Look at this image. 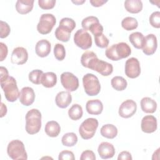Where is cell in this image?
<instances>
[{
    "label": "cell",
    "mask_w": 160,
    "mask_h": 160,
    "mask_svg": "<svg viewBox=\"0 0 160 160\" xmlns=\"http://www.w3.org/2000/svg\"><path fill=\"white\" fill-rule=\"evenodd\" d=\"M81 62L83 67L95 71L103 76H108L113 71V66L111 64L99 59L92 51L84 52L81 57Z\"/></svg>",
    "instance_id": "cell-1"
},
{
    "label": "cell",
    "mask_w": 160,
    "mask_h": 160,
    "mask_svg": "<svg viewBox=\"0 0 160 160\" xmlns=\"http://www.w3.org/2000/svg\"><path fill=\"white\" fill-rule=\"evenodd\" d=\"M131 53L130 46L124 42L114 44L105 51L106 57L112 61H119L128 58Z\"/></svg>",
    "instance_id": "cell-2"
},
{
    "label": "cell",
    "mask_w": 160,
    "mask_h": 160,
    "mask_svg": "<svg viewBox=\"0 0 160 160\" xmlns=\"http://www.w3.org/2000/svg\"><path fill=\"white\" fill-rule=\"evenodd\" d=\"M41 128V113L37 109H32L26 114V131L29 134L38 133Z\"/></svg>",
    "instance_id": "cell-3"
},
{
    "label": "cell",
    "mask_w": 160,
    "mask_h": 160,
    "mask_svg": "<svg viewBox=\"0 0 160 160\" xmlns=\"http://www.w3.org/2000/svg\"><path fill=\"white\" fill-rule=\"evenodd\" d=\"M0 83L6 100L12 102L16 101L20 94L16 79L12 76H9L5 81L0 82Z\"/></svg>",
    "instance_id": "cell-4"
},
{
    "label": "cell",
    "mask_w": 160,
    "mask_h": 160,
    "mask_svg": "<svg viewBox=\"0 0 160 160\" xmlns=\"http://www.w3.org/2000/svg\"><path fill=\"white\" fill-rule=\"evenodd\" d=\"M7 153L10 158L13 160H26L28 154L24 143L18 139L10 141L7 147Z\"/></svg>",
    "instance_id": "cell-5"
},
{
    "label": "cell",
    "mask_w": 160,
    "mask_h": 160,
    "mask_svg": "<svg viewBox=\"0 0 160 160\" xmlns=\"http://www.w3.org/2000/svg\"><path fill=\"white\" fill-rule=\"evenodd\" d=\"M82 84L85 92L90 96L98 95L101 91V84L97 76L91 73L85 74L82 78Z\"/></svg>",
    "instance_id": "cell-6"
},
{
    "label": "cell",
    "mask_w": 160,
    "mask_h": 160,
    "mask_svg": "<svg viewBox=\"0 0 160 160\" xmlns=\"http://www.w3.org/2000/svg\"><path fill=\"white\" fill-rule=\"evenodd\" d=\"M98 121L96 118H89L85 119L79 128V133L84 139L92 138L98 127Z\"/></svg>",
    "instance_id": "cell-7"
},
{
    "label": "cell",
    "mask_w": 160,
    "mask_h": 160,
    "mask_svg": "<svg viewBox=\"0 0 160 160\" xmlns=\"http://www.w3.org/2000/svg\"><path fill=\"white\" fill-rule=\"evenodd\" d=\"M56 23V19L52 14H42L37 25V30L41 34H49Z\"/></svg>",
    "instance_id": "cell-8"
},
{
    "label": "cell",
    "mask_w": 160,
    "mask_h": 160,
    "mask_svg": "<svg viewBox=\"0 0 160 160\" xmlns=\"http://www.w3.org/2000/svg\"><path fill=\"white\" fill-rule=\"evenodd\" d=\"M74 42L78 47L86 50L92 46V41L90 34L87 31L80 29L74 35Z\"/></svg>",
    "instance_id": "cell-9"
},
{
    "label": "cell",
    "mask_w": 160,
    "mask_h": 160,
    "mask_svg": "<svg viewBox=\"0 0 160 160\" xmlns=\"http://www.w3.org/2000/svg\"><path fill=\"white\" fill-rule=\"evenodd\" d=\"M61 82L68 91L72 92L79 88L78 78L70 72H64L61 75Z\"/></svg>",
    "instance_id": "cell-10"
},
{
    "label": "cell",
    "mask_w": 160,
    "mask_h": 160,
    "mask_svg": "<svg viewBox=\"0 0 160 160\" xmlns=\"http://www.w3.org/2000/svg\"><path fill=\"white\" fill-rule=\"evenodd\" d=\"M125 74L131 79L138 78L141 74V66L138 59L136 58H130L125 62Z\"/></svg>",
    "instance_id": "cell-11"
},
{
    "label": "cell",
    "mask_w": 160,
    "mask_h": 160,
    "mask_svg": "<svg viewBox=\"0 0 160 160\" xmlns=\"http://www.w3.org/2000/svg\"><path fill=\"white\" fill-rule=\"evenodd\" d=\"M136 102L132 99H127L122 102L119 108V115L123 118L132 117L136 112Z\"/></svg>",
    "instance_id": "cell-12"
},
{
    "label": "cell",
    "mask_w": 160,
    "mask_h": 160,
    "mask_svg": "<svg viewBox=\"0 0 160 160\" xmlns=\"http://www.w3.org/2000/svg\"><path fill=\"white\" fill-rule=\"evenodd\" d=\"M28 59V53L27 50L23 47H17L12 52L11 62L12 64L22 65L25 64Z\"/></svg>",
    "instance_id": "cell-13"
},
{
    "label": "cell",
    "mask_w": 160,
    "mask_h": 160,
    "mask_svg": "<svg viewBox=\"0 0 160 160\" xmlns=\"http://www.w3.org/2000/svg\"><path fill=\"white\" fill-rule=\"evenodd\" d=\"M158 41L156 36L153 34L147 35L144 38V46L142 48V52L147 56L152 55L156 51Z\"/></svg>",
    "instance_id": "cell-14"
},
{
    "label": "cell",
    "mask_w": 160,
    "mask_h": 160,
    "mask_svg": "<svg viewBox=\"0 0 160 160\" xmlns=\"http://www.w3.org/2000/svg\"><path fill=\"white\" fill-rule=\"evenodd\" d=\"M141 130L145 133H152L157 129L156 118L152 115H147L142 118L141 123Z\"/></svg>",
    "instance_id": "cell-15"
},
{
    "label": "cell",
    "mask_w": 160,
    "mask_h": 160,
    "mask_svg": "<svg viewBox=\"0 0 160 160\" xmlns=\"http://www.w3.org/2000/svg\"><path fill=\"white\" fill-rule=\"evenodd\" d=\"M20 102L26 106L31 105L35 100V93L33 89L31 87H24L21 89L19 94Z\"/></svg>",
    "instance_id": "cell-16"
},
{
    "label": "cell",
    "mask_w": 160,
    "mask_h": 160,
    "mask_svg": "<svg viewBox=\"0 0 160 160\" xmlns=\"http://www.w3.org/2000/svg\"><path fill=\"white\" fill-rule=\"evenodd\" d=\"M98 152L101 158L104 159L112 158L116 152L114 146L108 142H102L98 146Z\"/></svg>",
    "instance_id": "cell-17"
},
{
    "label": "cell",
    "mask_w": 160,
    "mask_h": 160,
    "mask_svg": "<svg viewBox=\"0 0 160 160\" xmlns=\"http://www.w3.org/2000/svg\"><path fill=\"white\" fill-rule=\"evenodd\" d=\"M51 50V44L47 39H41L37 42L35 47L36 54L41 58L48 56Z\"/></svg>",
    "instance_id": "cell-18"
},
{
    "label": "cell",
    "mask_w": 160,
    "mask_h": 160,
    "mask_svg": "<svg viewBox=\"0 0 160 160\" xmlns=\"http://www.w3.org/2000/svg\"><path fill=\"white\" fill-rule=\"evenodd\" d=\"M56 105L60 108H66L72 102V96L69 91H61L55 98Z\"/></svg>",
    "instance_id": "cell-19"
},
{
    "label": "cell",
    "mask_w": 160,
    "mask_h": 160,
    "mask_svg": "<svg viewBox=\"0 0 160 160\" xmlns=\"http://www.w3.org/2000/svg\"><path fill=\"white\" fill-rule=\"evenodd\" d=\"M86 111L92 115H99L103 110V104L99 99H91L86 104Z\"/></svg>",
    "instance_id": "cell-20"
},
{
    "label": "cell",
    "mask_w": 160,
    "mask_h": 160,
    "mask_svg": "<svg viewBox=\"0 0 160 160\" xmlns=\"http://www.w3.org/2000/svg\"><path fill=\"white\" fill-rule=\"evenodd\" d=\"M34 2V0H18L16 3V9L21 14H28L32 11Z\"/></svg>",
    "instance_id": "cell-21"
},
{
    "label": "cell",
    "mask_w": 160,
    "mask_h": 160,
    "mask_svg": "<svg viewBox=\"0 0 160 160\" xmlns=\"http://www.w3.org/2000/svg\"><path fill=\"white\" fill-rule=\"evenodd\" d=\"M141 108L146 113H154L157 109V103L153 99L149 97H144L141 100Z\"/></svg>",
    "instance_id": "cell-22"
},
{
    "label": "cell",
    "mask_w": 160,
    "mask_h": 160,
    "mask_svg": "<svg viewBox=\"0 0 160 160\" xmlns=\"http://www.w3.org/2000/svg\"><path fill=\"white\" fill-rule=\"evenodd\" d=\"M142 2L141 0H126L124 2L126 10L132 14H137L142 9Z\"/></svg>",
    "instance_id": "cell-23"
},
{
    "label": "cell",
    "mask_w": 160,
    "mask_h": 160,
    "mask_svg": "<svg viewBox=\"0 0 160 160\" xmlns=\"http://www.w3.org/2000/svg\"><path fill=\"white\" fill-rule=\"evenodd\" d=\"M44 131L48 136L55 138L61 132V127L58 122L55 121H50L46 124Z\"/></svg>",
    "instance_id": "cell-24"
},
{
    "label": "cell",
    "mask_w": 160,
    "mask_h": 160,
    "mask_svg": "<svg viewBox=\"0 0 160 160\" xmlns=\"http://www.w3.org/2000/svg\"><path fill=\"white\" fill-rule=\"evenodd\" d=\"M57 83V76L53 72L43 73L41 78V84L45 88H50L54 87Z\"/></svg>",
    "instance_id": "cell-25"
},
{
    "label": "cell",
    "mask_w": 160,
    "mask_h": 160,
    "mask_svg": "<svg viewBox=\"0 0 160 160\" xmlns=\"http://www.w3.org/2000/svg\"><path fill=\"white\" fill-rule=\"evenodd\" d=\"M144 35L140 32H134L129 36V40L132 45L136 49H142L144 43Z\"/></svg>",
    "instance_id": "cell-26"
},
{
    "label": "cell",
    "mask_w": 160,
    "mask_h": 160,
    "mask_svg": "<svg viewBox=\"0 0 160 160\" xmlns=\"http://www.w3.org/2000/svg\"><path fill=\"white\" fill-rule=\"evenodd\" d=\"M100 132L102 136L106 138L114 139L118 134V129L113 124H107L101 127Z\"/></svg>",
    "instance_id": "cell-27"
},
{
    "label": "cell",
    "mask_w": 160,
    "mask_h": 160,
    "mask_svg": "<svg viewBox=\"0 0 160 160\" xmlns=\"http://www.w3.org/2000/svg\"><path fill=\"white\" fill-rule=\"evenodd\" d=\"M76 22L72 19L69 18H64L61 19L59 26L58 27L66 32L71 33L76 28Z\"/></svg>",
    "instance_id": "cell-28"
},
{
    "label": "cell",
    "mask_w": 160,
    "mask_h": 160,
    "mask_svg": "<svg viewBox=\"0 0 160 160\" xmlns=\"http://www.w3.org/2000/svg\"><path fill=\"white\" fill-rule=\"evenodd\" d=\"M112 87L116 91H121L127 88L128 82L122 76H114L111 81Z\"/></svg>",
    "instance_id": "cell-29"
},
{
    "label": "cell",
    "mask_w": 160,
    "mask_h": 160,
    "mask_svg": "<svg viewBox=\"0 0 160 160\" xmlns=\"http://www.w3.org/2000/svg\"><path fill=\"white\" fill-rule=\"evenodd\" d=\"M82 108L78 104H73L68 110V116L69 118L74 121H77L81 119L82 116Z\"/></svg>",
    "instance_id": "cell-30"
},
{
    "label": "cell",
    "mask_w": 160,
    "mask_h": 160,
    "mask_svg": "<svg viewBox=\"0 0 160 160\" xmlns=\"http://www.w3.org/2000/svg\"><path fill=\"white\" fill-rule=\"evenodd\" d=\"M78 136L74 132H67L63 135L61 139L62 145L67 147L74 146L78 142Z\"/></svg>",
    "instance_id": "cell-31"
},
{
    "label": "cell",
    "mask_w": 160,
    "mask_h": 160,
    "mask_svg": "<svg viewBox=\"0 0 160 160\" xmlns=\"http://www.w3.org/2000/svg\"><path fill=\"white\" fill-rule=\"evenodd\" d=\"M121 26L126 31H132L138 26L137 19L132 17H126L121 21Z\"/></svg>",
    "instance_id": "cell-32"
},
{
    "label": "cell",
    "mask_w": 160,
    "mask_h": 160,
    "mask_svg": "<svg viewBox=\"0 0 160 160\" xmlns=\"http://www.w3.org/2000/svg\"><path fill=\"white\" fill-rule=\"evenodd\" d=\"M43 71L40 69H34L31 71L29 74V80L33 84H41V78L43 74Z\"/></svg>",
    "instance_id": "cell-33"
},
{
    "label": "cell",
    "mask_w": 160,
    "mask_h": 160,
    "mask_svg": "<svg viewBox=\"0 0 160 160\" xmlns=\"http://www.w3.org/2000/svg\"><path fill=\"white\" fill-rule=\"evenodd\" d=\"M54 55L58 61H62L66 56V50L64 46L59 43H57L54 48Z\"/></svg>",
    "instance_id": "cell-34"
},
{
    "label": "cell",
    "mask_w": 160,
    "mask_h": 160,
    "mask_svg": "<svg viewBox=\"0 0 160 160\" xmlns=\"http://www.w3.org/2000/svg\"><path fill=\"white\" fill-rule=\"evenodd\" d=\"M94 36L95 44L98 47L101 48H105L108 46L109 42V39L103 33L95 35Z\"/></svg>",
    "instance_id": "cell-35"
},
{
    "label": "cell",
    "mask_w": 160,
    "mask_h": 160,
    "mask_svg": "<svg viewBox=\"0 0 160 160\" xmlns=\"http://www.w3.org/2000/svg\"><path fill=\"white\" fill-rule=\"evenodd\" d=\"M54 34H55L56 38L58 40H59L62 42H68L69 40L70 37H71V33L67 32L61 29L59 27H58L56 29Z\"/></svg>",
    "instance_id": "cell-36"
},
{
    "label": "cell",
    "mask_w": 160,
    "mask_h": 160,
    "mask_svg": "<svg viewBox=\"0 0 160 160\" xmlns=\"http://www.w3.org/2000/svg\"><path fill=\"white\" fill-rule=\"evenodd\" d=\"M149 23L155 28H160V12L154 11L149 16Z\"/></svg>",
    "instance_id": "cell-37"
},
{
    "label": "cell",
    "mask_w": 160,
    "mask_h": 160,
    "mask_svg": "<svg viewBox=\"0 0 160 160\" xmlns=\"http://www.w3.org/2000/svg\"><path fill=\"white\" fill-rule=\"evenodd\" d=\"M99 19L98 18L93 16H88L85 18H84L81 22V26L82 27V29L85 31H88V29L89 26L94 23V22H98Z\"/></svg>",
    "instance_id": "cell-38"
},
{
    "label": "cell",
    "mask_w": 160,
    "mask_h": 160,
    "mask_svg": "<svg viewBox=\"0 0 160 160\" xmlns=\"http://www.w3.org/2000/svg\"><path fill=\"white\" fill-rule=\"evenodd\" d=\"M0 28H1V32H0V38H5L9 36L11 32V28L9 24L3 21H0Z\"/></svg>",
    "instance_id": "cell-39"
},
{
    "label": "cell",
    "mask_w": 160,
    "mask_h": 160,
    "mask_svg": "<svg viewBox=\"0 0 160 160\" xmlns=\"http://www.w3.org/2000/svg\"><path fill=\"white\" fill-rule=\"evenodd\" d=\"M56 0H39V6L42 9H52L56 4Z\"/></svg>",
    "instance_id": "cell-40"
},
{
    "label": "cell",
    "mask_w": 160,
    "mask_h": 160,
    "mask_svg": "<svg viewBox=\"0 0 160 160\" xmlns=\"http://www.w3.org/2000/svg\"><path fill=\"white\" fill-rule=\"evenodd\" d=\"M88 31H90L91 32V33L95 36V35H98L99 34H102L103 32L104 29L102 26L99 23V22H94L93 24H92L89 29Z\"/></svg>",
    "instance_id": "cell-41"
},
{
    "label": "cell",
    "mask_w": 160,
    "mask_h": 160,
    "mask_svg": "<svg viewBox=\"0 0 160 160\" xmlns=\"http://www.w3.org/2000/svg\"><path fill=\"white\" fill-rule=\"evenodd\" d=\"M59 160H74L75 157L74 153L71 151L64 150L59 154Z\"/></svg>",
    "instance_id": "cell-42"
},
{
    "label": "cell",
    "mask_w": 160,
    "mask_h": 160,
    "mask_svg": "<svg viewBox=\"0 0 160 160\" xmlns=\"http://www.w3.org/2000/svg\"><path fill=\"white\" fill-rule=\"evenodd\" d=\"M81 160H95L96 159V156L93 151L91 150H86L84 151L80 156Z\"/></svg>",
    "instance_id": "cell-43"
},
{
    "label": "cell",
    "mask_w": 160,
    "mask_h": 160,
    "mask_svg": "<svg viewBox=\"0 0 160 160\" xmlns=\"http://www.w3.org/2000/svg\"><path fill=\"white\" fill-rule=\"evenodd\" d=\"M0 61H2L7 57L8 49L7 46L2 42H0Z\"/></svg>",
    "instance_id": "cell-44"
},
{
    "label": "cell",
    "mask_w": 160,
    "mask_h": 160,
    "mask_svg": "<svg viewBox=\"0 0 160 160\" xmlns=\"http://www.w3.org/2000/svg\"><path fill=\"white\" fill-rule=\"evenodd\" d=\"M132 159L131 154L126 151L121 152L118 157V160H131Z\"/></svg>",
    "instance_id": "cell-45"
},
{
    "label": "cell",
    "mask_w": 160,
    "mask_h": 160,
    "mask_svg": "<svg viewBox=\"0 0 160 160\" xmlns=\"http://www.w3.org/2000/svg\"><path fill=\"white\" fill-rule=\"evenodd\" d=\"M0 82L5 81L9 76L8 69L3 66L0 67Z\"/></svg>",
    "instance_id": "cell-46"
},
{
    "label": "cell",
    "mask_w": 160,
    "mask_h": 160,
    "mask_svg": "<svg viewBox=\"0 0 160 160\" xmlns=\"http://www.w3.org/2000/svg\"><path fill=\"white\" fill-rule=\"evenodd\" d=\"M108 1L104 0H90L89 2L94 7H100L102 6L104 4L106 3Z\"/></svg>",
    "instance_id": "cell-47"
},
{
    "label": "cell",
    "mask_w": 160,
    "mask_h": 160,
    "mask_svg": "<svg viewBox=\"0 0 160 160\" xmlns=\"http://www.w3.org/2000/svg\"><path fill=\"white\" fill-rule=\"evenodd\" d=\"M7 113V107L3 102L1 103V118L4 117Z\"/></svg>",
    "instance_id": "cell-48"
},
{
    "label": "cell",
    "mask_w": 160,
    "mask_h": 160,
    "mask_svg": "<svg viewBox=\"0 0 160 160\" xmlns=\"http://www.w3.org/2000/svg\"><path fill=\"white\" fill-rule=\"evenodd\" d=\"M86 1L84 0H82V1H79V0H76V1H72V2H73L74 4H77V5H81L82 4H83Z\"/></svg>",
    "instance_id": "cell-49"
}]
</instances>
